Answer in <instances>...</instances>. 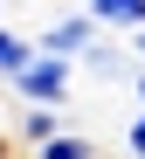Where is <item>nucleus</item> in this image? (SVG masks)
Returning <instances> with one entry per match:
<instances>
[{"mask_svg": "<svg viewBox=\"0 0 145 159\" xmlns=\"http://www.w3.org/2000/svg\"><path fill=\"white\" fill-rule=\"evenodd\" d=\"M69 76H76V62H69V56H35L7 90H14V97H28V104H69Z\"/></svg>", "mask_w": 145, "mask_h": 159, "instance_id": "f257e3e1", "label": "nucleus"}, {"mask_svg": "<svg viewBox=\"0 0 145 159\" xmlns=\"http://www.w3.org/2000/svg\"><path fill=\"white\" fill-rule=\"evenodd\" d=\"M97 35H104V21H97L90 7H76V14H62V21H48V28H35L42 56H69V62H83V48H90Z\"/></svg>", "mask_w": 145, "mask_h": 159, "instance_id": "f03ea898", "label": "nucleus"}, {"mask_svg": "<svg viewBox=\"0 0 145 159\" xmlns=\"http://www.w3.org/2000/svg\"><path fill=\"white\" fill-rule=\"evenodd\" d=\"M83 69H90L97 83H125V90H131L138 56H131V48H118V42H90V48H83Z\"/></svg>", "mask_w": 145, "mask_h": 159, "instance_id": "7ed1b4c3", "label": "nucleus"}, {"mask_svg": "<svg viewBox=\"0 0 145 159\" xmlns=\"http://www.w3.org/2000/svg\"><path fill=\"white\" fill-rule=\"evenodd\" d=\"M62 104H28L21 111V145H48V139H62Z\"/></svg>", "mask_w": 145, "mask_h": 159, "instance_id": "20e7f679", "label": "nucleus"}, {"mask_svg": "<svg viewBox=\"0 0 145 159\" xmlns=\"http://www.w3.org/2000/svg\"><path fill=\"white\" fill-rule=\"evenodd\" d=\"M35 56H42V42H35V35H14L7 21H0V83H14Z\"/></svg>", "mask_w": 145, "mask_h": 159, "instance_id": "39448f33", "label": "nucleus"}, {"mask_svg": "<svg viewBox=\"0 0 145 159\" xmlns=\"http://www.w3.org/2000/svg\"><path fill=\"white\" fill-rule=\"evenodd\" d=\"M83 7H90L104 28H125V35H138V28H145V0H83Z\"/></svg>", "mask_w": 145, "mask_h": 159, "instance_id": "423d86ee", "label": "nucleus"}, {"mask_svg": "<svg viewBox=\"0 0 145 159\" xmlns=\"http://www.w3.org/2000/svg\"><path fill=\"white\" fill-rule=\"evenodd\" d=\"M131 97H138V111H145V62H138V76H131Z\"/></svg>", "mask_w": 145, "mask_h": 159, "instance_id": "0eeeda50", "label": "nucleus"}, {"mask_svg": "<svg viewBox=\"0 0 145 159\" xmlns=\"http://www.w3.org/2000/svg\"><path fill=\"white\" fill-rule=\"evenodd\" d=\"M131 56H138V62H145V28H138V35H131Z\"/></svg>", "mask_w": 145, "mask_h": 159, "instance_id": "6e6552de", "label": "nucleus"}, {"mask_svg": "<svg viewBox=\"0 0 145 159\" xmlns=\"http://www.w3.org/2000/svg\"><path fill=\"white\" fill-rule=\"evenodd\" d=\"M0 21H7V0H0Z\"/></svg>", "mask_w": 145, "mask_h": 159, "instance_id": "1a4fd4ad", "label": "nucleus"}]
</instances>
